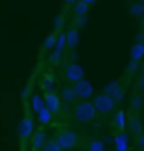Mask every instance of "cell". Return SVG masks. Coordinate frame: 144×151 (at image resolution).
Listing matches in <instances>:
<instances>
[{
	"mask_svg": "<svg viewBox=\"0 0 144 151\" xmlns=\"http://www.w3.org/2000/svg\"><path fill=\"white\" fill-rule=\"evenodd\" d=\"M54 139L57 141V145L62 148V151H74L80 143V136L77 131L70 128H59L55 131Z\"/></svg>",
	"mask_w": 144,
	"mask_h": 151,
	"instance_id": "cell-1",
	"label": "cell"
},
{
	"mask_svg": "<svg viewBox=\"0 0 144 151\" xmlns=\"http://www.w3.org/2000/svg\"><path fill=\"white\" fill-rule=\"evenodd\" d=\"M72 116H74V119L79 121V123H92L97 116V111H96V108H94L92 101L84 99V101L75 103L74 109H72Z\"/></svg>",
	"mask_w": 144,
	"mask_h": 151,
	"instance_id": "cell-2",
	"label": "cell"
},
{
	"mask_svg": "<svg viewBox=\"0 0 144 151\" xmlns=\"http://www.w3.org/2000/svg\"><path fill=\"white\" fill-rule=\"evenodd\" d=\"M92 104H94V108H96L97 113H101V114H109L116 109V101H114L109 94H106V92L94 94Z\"/></svg>",
	"mask_w": 144,
	"mask_h": 151,
	"instance_id": "cell-3",
	"label": "cell"
},
{
	"mask_svg": "<svg viewBox=\"0 0 144 151\" xmlns=\"http://www.w3.org/2000/svg\"><path fill=\"white\" fill-rule=\"evenodd\" d=\"M34 131H35V126H34V118L27 113L25 116L19 121V126H17V134H19L20 143H25L27 139H30V136L34 134Z\"/></svg>",
	"mask_w": 144,
	"mask_h": 151,
	"instance_id": "cell-4",
	"label": "cell"
},
{
	"mask_svg": "<svg viewBox=\"0 0 144 151\" xmlns=\"http://www.w3.org/2000/svg\"><path fill=\"white\" fill-rule=\"evenodd\" d=\"M62 77H64L65 82L74 84V82L80 81V79H84L85 72H84V69H82V65H80V64H77V62H70V64H67L64 67Z\"/></svg>",
	"mask_w": 144,
	"mask_h": 151,
	"instance_id": "cell-5",
	"label": "cell"
},
{
	"mask_svg": "<svg viewBox=\"0 0 144 151\" xmlns=\"http://www.w3.org/2000/svg\"><path fill=\"white\" fill-rule=\"evenodd\" d=\"M102 92L109 94V96L116 101V104H121L124 101V97H126V87H124V84L119 81V79L111 81L109 84H106V87L102 89Z\"/></svg>",
	"mask_w": 144,
	"mask_h": 151,
	"instance_id": "cell-6",
	"label": "cell"
},
{
	"mask_svg": "<svg viewBox=\"0 0 144 151\" xmlns=\"http://www.w3.org/2000/svg\"><path fill=\"white\" fill-rule=\"evenodd\" d=\"M72 87H74L75 91V96H77V99H80V101H84V99H91V97H94V87H92V84L87 79H80V81L74 82L72 84Z\"/></svg>",
	"mask_w": 144,
	"mask_h": 151,
	"instance_id": "cell-7",
	"label": "cell"
},
{
	"mask_svg": "<svg viewBox=\"0 0 144 151\" xmlns=\"http://www.w3.org/2000/svg\"><path fill=\"white\" fill-rule=\"evenodd\" d=\"M44 103H45V108L50 111L52 114H59L60 109H62V99H60V94L54 91H47L44 94Z\"/></svg>",
	"mask_w": 144,
	"mask_h": 151,
	"instance_id": "cell-8",
	"label": "cell"
},
{
	"mask_svg": "<svg viewBox=\"0 0 144 151\" xmlns=\"http://www.w3.org/2000/svg\"><path fill=\"white\" fill-rule=\"evenodd\" d=\"M47 143V133L45 129H37L34 131V134L30 136V150L32 151H42L44 145Z\"/></svg>",
	"mask_w": 144,
	"mask_h": 151,
	"instance_id": "cell-9",
	"label": "cell"
},
{
	"mask_svg": "<svg viewBox=\"0 0 144 151\" xmlns=\"http://www.w3.org/2000/svg\"><path fill=\"white\" fill-rule=\"evenodd\" d=\"M111 124L117 131H126V128H128V114H126V111H124V109L114 111V116H112Z\"/></svg>",
	"mask_w": 144,
	"mask_h": 151,
	"instance_id": "cell-10",
	"label": "cell"
},
{
	"mask_svg": "<svg viewBox=\"0 0 144 151\" xmlns=\"http://www.w3.org/2000/svg\"><path fill=\"white\" fill-rule=\"evenodd\" d=\"M114 150L116 151H129V133L117 131L114 136Z\"/></svg>",
	"mask_w": 144,
	"mask_h": 151,
	"instance_id": "cell-11",
	"label": "cell"
},
{
	"mask_svg": "<svg viewBox=\"0 0 144 151\" xmlns=\"http://www.w3.org/2000/svg\"><path fill=\"white\" fill-rule=\"evenodd\" d=\"M128 128H129V133H133L136 136L139 133H143V123H141L138 113H131L128 116Z\"/></svg>",
	"mask_w": 144,
	"mask_h": 151,
	"instance_id": "cell-12",
	"label": "cell"
},
{
	"mask_svg": "<svg viewBox=\"0 0 144 151\" xmlns=\"http://www.w3.org/2000/svg\"><path fill=\"white\" fill-rule=\"evenodd\" d=\"M79 39H80V34H79V29L75 27H70L67 32H65V42H67V47L74 50L79 44Z\"/></svg>",
	"mask_w": 144,
	"mask_h": 151,
	"instance_id": "cell-13",
	"label": "cell"
},
{
	"mask_svg": "<svg viewBox=\"0 0 144 151\" xmlns=\"http://www.w3.org/2000/svg\"><path fill=\"white\" fill-rule=\"evenodd\" d=\"M60 99H62L65 104H75L77 103V96H75V91H74V87H72V84L62 87V91H60Z\"/></svg>",
	"mask_w": 144,
	"mask_h": 151,
	"instance_id": "cell-14",
	"label": "cell"
},
{
	"mask_svg": "<svg viewBox=\"0 0 144 151\" xmlns=\"http://www.w3.org/2000/svg\"><path fill=\"white\" fill-rule=\"evenodd\" d=\"M129 106H131V113H139V111L144 108V96L141 94V92H134V94H131Z\"/></svg>",
	"mask_w": 144,
	"mask_h": 151,
	"instance_id": "cell-15",
	"label": "cell"
},
{
	"mask_svg": "<svg viewBox=\"0 0 144 151\" xmlns=\"http://www.w3.org/2000/svg\"><path fill=\"white\" fill-rule=\"evenodd\" d=\"M54 84H55V76H54V72H45V74L40 77V87H42L45 92L52 91Z\"/></svg>",
	"mask_w": 144,
	"mask_h": 151,
	"instance_id": "cell-16",
	"label": "cell"
},
{
	"mask_svg": "<svg viewBox=\"0 0 144 151\" xmlns=\"http://www.w3.org/2000/svg\"><path fill=\"white\" fill-rule=\"evenodd\" d=\"M129 57H131V60H138V62H141V60L144 59V42H136L131 47V54H129Z\"/></svg>",
	"mask_w": 144,
	"mask_h": 151,
	"instance_id": "cell-17",
	"label": "cell"
},
{
	"mask_svg": "<svg viewBox=\"0 0 144 151\" xmlns=\"http://www.w3.org/2000/svg\"><path fill=\"white\" fill-rule=\"evenodd\" d=\"M52 118H54V114L50 113L47 108L40 109V111L37 113V121H39L40 126H47V124H50L52 123Z\"/></svg>",
	"mask_w": 144,
	"mask_h": 151,
	"instance_id": "cell-18",
	"label": "cell"
},
{
	"mask_svg": "<svg viewBox=\"0 0 144 151\" xmlns=\"http://www.w3.org/2000/svg\"><path fill=\"white\" fill-rule=\"evenodd\" d=\"M45 108V103H44V96L42 94H34L32 99H30V109H32L34 113L37 114L40 109Z\"/></svg>",
	"mask_w": 144,
	"mask_h": 151,
	"instance_id": "cell-19",
	"label": "cell"
},
{
	"mask_svg": "<svg viewBox=\"0 0 144 151\" xmlns=\"http://www.w3.org/2000/svg\"><path fill=\"white\" fill-rule=\"evenodd\" d=\"M85 151H106V143L99 138H94L85 145Z\"/></svg>",
	"mask_w": 144,
	"mask_h": 151,
	"instance_id": "cell-20",
	"label": "cell"
},
{
	"mask_svg": "<svg viewBox=\"0 0 144 151\" xmlns=\"http://www.w3.org/2000/svg\"><path fill=\"white\" fill-rule=\"evenodd\" d=\"M72 12H74V15H87L89 14V5L82 0H79L72 5Z\"/></svg>",
	"mask_w": 144,
	"mask_h": 151,
	"instance_id": "cell-21",
	"label": "cell"
},
{
	"mask_svg": "<svg viewBox=\"0 0 144 151\" xmlns=\"http://www.w3.org/2000/svg\"><path fill=\"white\" fill-rule=\"evenodd\" d=\"M129 14L136 19H143L144 17V5L141 2H134L133 5L129 7Z\"/></svg>",
	"mask_w": 144,
	"mask_h": 151,
	"instance_id": "cell-22",
	"label": "cell"
},
{
	"mask_svg": "<svg viewBox=\"0 0 144 151\" xmlns=\"http://www.w3.org/2000/svg\"><path fill=\"white\" fill-rule=\"evenodd\" d=\"M55 42H57V32L49 34L47 37H45V40H44V44H42V49L44 50H52V49L55 47Z\"/></svg>",
	"mask_w": 144,
	"mask_h": 151,
	"instance_id": "cell-23",
	"label": "cell"
},
{
	"mask_svg": "<svg viewBox=\"0 0 144 151\" xmlns=\"http://www.w3.org/2000/svg\"><path fill=\"white\" fill-rule=\"evenodd\" d=\"M62 52L64 50H59V49L54 47L52 50H50V54H49V64L50 65H57L62 60Z\"/></svg>",
	"mask_w": 144,
	"mask_h": 151,
	"instance_id": "cell-24",
	"label": "cell"
},
{
	"mask_svg": "<svg viewBox=\"0 0 144 151\" xmlns=\"http://www.w3.org/2000/svg\"><path fill=\"white\" fill-rule=\"evenodd\" d=\"M139 67H141V64H139L138 60H129L128 65H126V74H128V76H134L139 70Z\"/></svg>",
	"mask_w": 144,
	"mask_h": 151,
	"instance_id": "cell-25",
	"label": "cell"
},
{
	"mask_svg": "<svg viewBox=\"0 0 144 151\" xmlns=\"http://www.w3.org/2000/svg\"><path fill=\"white\" fill-rule=\"evenodd\" d=\"M65 47H67V42H65V32H64V30H60V32H57V42H55V49L64 50Z\"/></svg>",
	"mask_w": 144,
	"mask_h": 151,
	"instance_id": "cell-26",
	"label": "cell"
},
{
	"mask_svg": "<svg viewBox=\"0 0 144 151\" xmlns=\"http://www.w3.org/2000/svg\"><path fill=\"white\" fill-rule=\"evenodd\" d=\"M42 151H62V148L57 145V141L55 139H47V143L44 145Z\"/></svg>",
	"mask_w": 144,
	"mask_h": 151,
	"instance_id": "cell-27",
	"label": "cell"
},
{
	"mask_svg": "<svg viewBox=\"0 0 144 151\" xmlns=\"http://www.w3.org/2000/svg\"><path fill=\"white\" fill-rule=\"evenodd\" d=\"M64 27H65V17H64V14H60L54 20V29H55V32H60Z\"/></svg>",
	"mask_w": 144,
	"mask_h": 151,
	"instance_id": "cell-28",
	"label": "cell"
},
{
	"mask_svg": "<svg viewBox=\"0 0 144 151\" xmlns=\"http://www.w3.org/2000/svg\"><path fill=\"white\" fill-rule=\"evenodd\" d=\"M85 24H87V15H74V24H72V27L82 29Z\"/></svg>",
	"mask_w": 144,
	"mask_h": 151,
	"instance_id": "cell-29",
	"label": "cell"
},
{
	"mask_svg": "<svg viewBox=\"0 0 144 151\" xmlns=\"http://www.w3.org/2000/svg\"><path fill=\"white\" fill-rule=\"evenodd\" d=\"M134 87H136V92H141V94H144V74H141L136 79V82H134Z\"/></svg>",
	"mask_w": 144,
	"mask_h": 151,
	"instance_id": "cell-30",
	"label": "cell"
},
{
	"mask_svg": "<svg viewBox=\"0 0 144 151\" xmlns=\"http://www.w3.org/2000/svg\"><path fill=\"white\" fill-rule=\"evenodd\" d=\"M136 145H138L139 151H144V131L138 134V139H136Z\"/></svg>",
	"mask_w": 144,
	"mask_h": 151,
	"instance_id": "cell-31",
	"label": "cell"
},
{
	"mask_svg": "<svg viewBox=\"0 0 144 151\" xmlns=\"http://www.w3.org/2000/svg\"><path fill=\"white\" fill-rule=\"evenodd\" d=\"M136 42H144V32L136 34Z\"/></svg>",
	"mask_w": 144,
	"mask_h": 151,
	"instance_id": "cell-32",
	"label": "cell"
},
{
	"mask_svg": "<svg viewBox=\"0 0 144 151\" xmlns=\"http://www.w3.org/2000/svg\"><path fill=\"white\" fill-rule=\"evenodd\" d=\"M65 4H67V5H74L75 2H79V0H64Z\"/></svg>",
	"mask_w": 144,
	"mask_h": 151,
	"instance_id": "cell-33",
	"label": "cell"
},
{
	"mask_svg": "<svg viewBox=\"0 0 144 151\" xmlns=\"http://www.w3.org/2000/svg\"><path fill=\"white\" fill-rule=\"evenodd\" d=\"M82 2H85V4H87V5H91V4H96L97 0H82Z\"/></svg>",
	"mask_w": 144,
	"mask_h": 151,
	"instance_id": "cell-34",
	"label": "cell"
},
{
	"mask_svg": "<svg viewBox=\"0 0 144 151\" xmlns=\"http://www.w3.org/2000/svg\"><path fill=\"white\" fill-rule=\"evenodd\" d=\"M139 70H141V74H144V59H143V64H141V67H139Z\"/></svg>",
	"mask_w": 144,
	"mask_h": 151,
	"instance_id": "cell-35",
	"label": "cell"
},
{
	"mask_svg": "<svg viewBox=\"0 0 144 151\" xmlns=\"http://www.w3.org/2000/svg\"><path fill=\"white\" fill-rule=\"evenodd\" d=\"M141 30H143V32H144V17H143V19H141Z\"/></svg>",
	"mask_w": 144,
	"mask_h": 151,
	"instance_id": "cell-36",
	"label": "cell"
},
{
	"mask_svg": "<svg viewBox=\"0 0 144 151\" xmlns=\"http://www.w3.org/2000/svg\"><path fill=\"white\" fill-rule=\"evenodd\" d=\"M139 2H141V4H143V5H144V0H139Z\"/></svg>",
	"mask_w": 144,
	"mask_h": 151,
	"instance_id": "cell-37",
	"label": "cell"
}]
</instances>
